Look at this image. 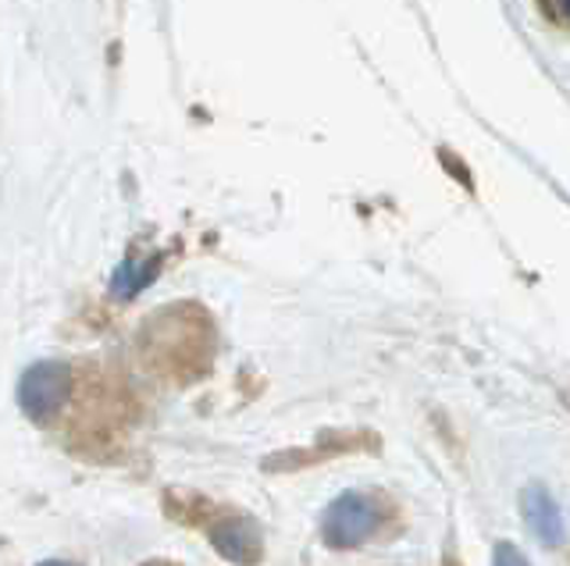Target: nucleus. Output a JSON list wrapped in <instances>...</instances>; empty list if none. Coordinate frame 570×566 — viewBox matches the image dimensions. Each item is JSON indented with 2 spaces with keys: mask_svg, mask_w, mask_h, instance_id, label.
Instances as JSON below:
<instances>
[{
  "mask_svg": "<svg viewBox=\"0 0 570 566\" xmlns=\"http://www.w3.org/2000/svg\"><path fill=\"white\" fill-rule=\"evenodd\" d=\"M492 566H531V563H528V556H524L517 545L499 542V545L492 548Z\"/></svg>",
  "mask_w": 570,
  "mask_h": 566,
  "instance_id": "423d86ee",
  "label": "nucleus"
},
{
  "mask_svg": "<svg viewBox=\"0 0 570 566\" xmlns=\"http://www.w3.org/2000/svg\"><path fill=\"white\" fill-rule=\"evenodd\" d=\"M210 542L218 548V556H225L236 566H249L261 559V527L249 517H228L210 530Z\"/></svg>",
  "mask_w": 570,
  "mask_h": 566,
  "instance_id": "20e7f679",
  "label": "nucleus"
},
{
  "mask_svg": "<svg viewBox=\"0 0 570 566\" xmlns=\"http://www.w3.org/2000/svg\"><path fill=\"white\" fill-rule=\"evenodd\" d=\"M521 517L528 524V530L542 545H560L563 535H567V524H563V509L560 503L552 499V491L542 488V485H528L521 488Z\"/></svg>",
  "mask_w": 570,
  "mask_h": 566,
  "instance_id": "7ed1b4c3",
  "label": "nucleus"
},
{
  "mask_svg": "<svg viewBox=\"0 0 570 566\" xmlns=\"http://www.w3.org/2000/svg\"><path fill=\"white\" fill-rule=\"evenodd\" d=\"M563 8H567V14H570V0H563Z\"/></svg>",
  "mask_w": 570,
  "mask_h": 566,
  "instance_id": "6e6552de",
  "label": "nucleus"
},
{
  "mask_svg": "<svg viewBox=\"0 0 570 566\" xmlns=\"http://www.w3.org/2000/svg\"><path fill=\"white\" fill-rule=\"evenodd\" d=\"M379 527H382L379 503L364 491H343V495H335L325 509V517H321V538L332 548H356Z\"/></svg>",
  "mask_w": 570,
  "mask_h": 566,
  "instance_id": "f257e3e1",
  "label": "nucleus"
},
{
  "mask_svg": "<svg viewBox=\"0 0 570 566\" xmlns=\"http://www.w3.org/2000/svg\"><path fill=\"white\" fill-rule=\"evenodd\" d=\"M71 393V370L61 360H36L18 381V406L32 424H47Z\"/></svg>",
  "mask_w": 570,
  "mask_h": 566,
  "instance_id": "f03ea898",
  "label": "nucleus"
},
{
  "mask_svg": "<svg viewBox=\"0 0 570 566\" xmlns=\"http://www.w3.org/2000/svg\"><path fill=\"white\" fill-rule=\"evenodd\" d=\"M36 566H79V563H68V559H43V563H36Z\"/></svg>",
  "mask_w": 570,
  "mask_h": 566,
  "instance_id": "0eeeda50",
  "label": "nucleus"
},
{
  "mask_svg": "<svg viewBox=\"0 0 570 566\" xmlns=\"http://www.w3.org/2000/svg\"><path fill=\"white\" fill-rule=\"evenodd\" d=\"M157 271H160V257H129V260H121L115 268V275H111V292L118 299H136L157 278Z\"/></svg>",
  "mask_w": 570,
  "mask_h": 566,
  "instance_id": "39448f33",
  "label": "nucleus"
}]
</instances>
